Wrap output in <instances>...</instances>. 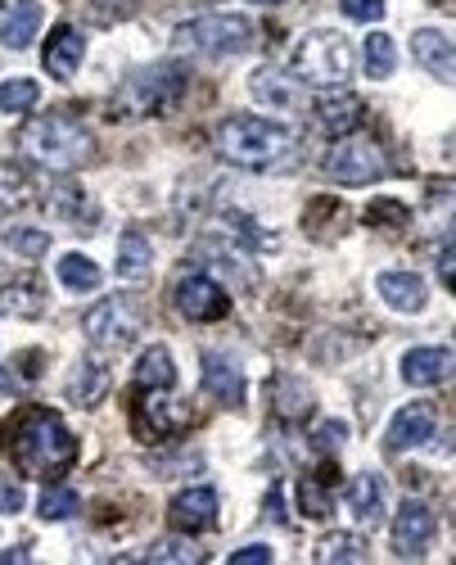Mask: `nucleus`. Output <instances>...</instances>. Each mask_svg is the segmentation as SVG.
I'll list each match as a JSON object with an SVG mask.
<instances>
[{
  "label": "nucleus",
  "mask_w": 456,
  "mask_h": 565,
  "mask_svg": "<svg viewBox=\"0 0 456 565\" xmlns=\"http://www.w3.org/2000/svg\"><path fill=\"white\" fill-rule=\"evenodd\" d=\"M434 530H438V520L425 502H402V511L394 516V552L402 561H415V556H425L430 543H434Z\"/></svg>",
  "instance_id": "9d476101"
},
{
  "label": "nucleus",
  "mask_w": 456,
  "mask_h": 565,
  "mask_svg": "<svg viewBox=\"0 0 456 565\" xmlns=\"http://www.w3.org/2000/svg\"><path fill=\"white\" fill-rule=\"evenodd\" d=\"M36 100H42V87L32 78L0 82V113H27V109H36Z\"/></svg>",
  "instance_id": "2f4dec72"
},
{
  "label": "nucleus",
  "mask_w": 456,
  "mask_h": 565,
  "mask_svg": "<svg viewBox=\"0 0 456 565\" xmlns=\"http://www.w3.org/2000/svg\"><path fill=\"white\" fill-rule=\"evenodd\" d=\"M411 55L430 68V78L452 82L456 64H452V36H447V32H438V27H421V32L411 36Z\"/></svg>",
  "instance_id": "dca6fc26"
},
{
  "label": "nucleus",
  "mask_w": 456,
  "mask_h": 565,
  "mask_svg": "<svg viewBox=\"0 0 456 565\" xmlns=\"http://www.w3.org/2000/svg\"><path fill=\"white\" fill-rule=\"evenodd\" d=\"M375 290H379V298L394 308V313H421L425 308V281L415 276V272H385L375 281Z\"/></svg>",
  "instance_id": "f3484780"
},
{
  "label": "nucleus",
  "mask_w": 456,
  "mask_h": 565,
  "mask_svg": "<svg viewBox=\"0 0 456 565\" xmlns=\"http://www.w3.org/2000/svg\"><path fill=\"white\" fill-rule=\"evenodd\" d=\"M59 281H64L68 290L87 294V290H100V268H95L87 253H64V258H59Z\"/></svg>",
  "instance_id": "7c9ffc66"
},
{
  "label": "nucleus",
  "mask_w": 456,
  "mask_h": 565,
  "mask_svg": "<svg viewBox=\"0 0 456 565\" xmlns=\"http://www.w3.org/2000/svg\"><path fill=\"white\" fill-rule=\"evenodd\" d=\"M46 204H50V213H59L68 222L82 217V191H78V185H55V191L46 195Z\"/></svg>",
  "instance_id": "4c0bfd02"
},
{
  "label": "nucleus",
  "mask_w": 456,
  "mask_h": 565,
  "mask_svg": "<svg viewBox=\"0 0 456 565\" xmlns=\"http://www.w3.org/2000/svg\"><path fill=\"white\" fill-rule=\"evenodd\" d=\"M36 27H42V5H36V0H19V5L10 10V19L0 23V42H5L10 50H27Z\"/></svg>",
  "instance_id": "393cba45"
},
{
  "label": "nucleus",
  "mask_w": 456,
  "mask_h": 565,
  "mask_svg": "<svg viewBox=\"0 0 456 565\" xmlns=\"http://www.w3.org/2000/svg\"><path fill=\"white\" fill-rule=\"evenodd\" d=\"M204 389L217 398V403H226V407H240L244 403V375H240V366H231L226 358H204Z\"/></svg>",
  "instance_id": "5701e85b"
},
{
  "label": "nucleus",
  "mask_w": 456,
  "mask_h": 565,
  "mask_svg": "<svg viewBox=\"0 0 456 565\" xmlns=\"http://www.w3.org/2000/svg\"><path fill=\"white\" fill-rule=\"evenodd\" d=\"M168 520L176 524L181 534H200V530H213L217 524V488L208 484H195V488H181L168 507Z\"/></svg>",
  "instance_id": "f8f14e48"
},
{
  "label": "nucleus",
  "mask_w": 456,
  "mask_h": 565,
  "mask_svg": "<svg viewBox=\"0 0 456 565\" xmlns=\"http://www.w3.org/2000/svg\"><path fill=\"white\" fill-rule=\"evenodd\" d=\"M0 313L5 317H19V321H32L46 313V285L36 276H14L0 285Z\"/></svg>",
  "instance_id": "2eb2a0df"
},
{
  "label": "nucleus",
  "mask_w": 456,
  "mask_h": 565,
  "mask_svg": "<svg viewBox=\"0 0 456 565\" xmlns=\"http://www.w3.org/2000/svg\"><path fill=\"white\" fill-rule=\"evenodd\" d=\"M312 556H317L321 565H334V561L362 565V561H371V547H366V539H357V534H326Z\"/></svg>",
  "instance_id": "c756f323"
},
{
  "label": "nucleus",
  "mask_w": 456,
  "mask_h": 565,
  "mask_svg": "<svg viewBox=\"0 0 456 565\" xmlns=\"http://www.w3.org/2000/svg\"><path fill=\"white\" fill-rule=\"evenodd\" d=\"M344 439H349V426H344V421H326V426L317 430V439H312V443H317V452H334Z\"/></svg>",
  "instance_id": "58836bf2"
},
{
  "label": "nucleus",
  "mask_w": 456,
  "mask_h": 565,
  "mask_svg": "<svg viewBox=\"0 0 456 565\" xmlns=\"http://www.w3.org/2000/svg\"><path fill=\"white\" fill-rule=\"evenodd\" d=\"M0 389H10V394L19 389V381H14V371H0Z\"/></svg>",
  "instance_id": "a18cd8bd"
},
{
  "label": "nucleus",
  "mask_w": 456,
  "mask_h": 565,
  "mask_svg": "<svg viewBox=\"0 0 456 565\" xmlns=\"http://www.w3.org/2000/svg\"><path fill=\"white\" fill-rule=\"evenodd\" d=\"M149 268H155V245H149L145 231H127L118 240V281L140 285L149 276Z\"/></svg>",
  "instance_id": "b1692460"
},
{
  "label": "nucleus",
  "mask_w": 456,
  "mask_h": 565,
  "mask_svg": "<svg viewBox=\"0 0 456 565\" xmlns=\"http://www.w3.org/2000/svg\"><path fill=\"white\" fill-rule=\"evenodd\" d=\"M249 91L267 109H298L303 104V87L294 78H285V72H276V68H258L249 78Z\"/></svg>",
  "instance_id": "aec40b11"
},
{
  "label": "nucleus",
  "mask_w": 456,
  "mask_h": 565,
  "mask_svg": "<svg viewBox=\"0 0 456 565\" xmlns=\"http://www.w3.org/2000/svg\"><path fill=\"white\" fill-rule=\"evenodd\" d=\"M272 407L285 426H298L312 417V389L298 381V375H276L272 381Z\"/></svg>",
  "instance_id": "6ab92c4d"
},
{
  "label": "nucleus",
  "mask_w": 456,
  "mask_h": 565,
  "mask_svg": "<svg viewBox=\"0 0 456 565\" xmlns=\"http://www.w3.org/2000/svg\"><path fill=\"white\" fill-rule=\"evenodd\" d=\"M136 385L140 389H172L176 385V366H172V353L163 344L145 349L140 362H136Z\"/></svg>",
  "instance_id": "bb28decb"
},
{
  "label": "nucleus",
  "mask_w": 456,
  "mask_h": 565,
  "mask_svg": "<svg viewBox=\"0 0 456 565\" xmlns=\"http://www.w3.org/2000/svg\"><path fill=\"white\" fill-rule=\"evenodd\" d=\"M366 78L371 82H385V78H394V68H398V46H394V36L389 32H371L366 36Z\"/></svg>",
  "instance_id": "c85d7f7f"
},
{
  "label": "nucleus",
  "mask_w": 456,
  "mask_h": 565,
  "mask_svg": "<svg viewBox=\"0 0 456 565\" xmlns=\"http://www.w3.org/2000/svg\"><path fill=\"white\" fill-rule=\"evenodd\" d=\"M5 439V457L19 466L27 479H55L78 462V439L68 434L64 417L50 407H23L0 430Z\"/></svg>",
  "instance_id": "f257e3e1"
},
{
  "label": "nucleus",
  "mask_w": 456,
  "mask_h": 565,
  "mask_svg": "<svg viewBox=\"0 0 456 565\" xmlns=\"http://www.w3.org/2000/svg\"><path fill=\"white\" fill-rule=\"evenodd\" d=\"M231 565H272V547L267 543H249V547L231 552Z\"/></svg>",
  "instance_id": "a19ab883"
},
{
  "label": "nucleus",
  "mask_w": 456,
  "mask_h": 565,
  "mask_svg": "<svg viewBox=\"0 0 456 565\" xmlns=\"http://www.w3.org/2000/svg\"><path fill=\"white\" fill-rule=\"evenodd\" d=\"M5 272H10V262H0V276H5Z\"/></svg>",
  "instance_id": "09e8293b"
},
{
  "label": "nucleus",
  "mask_w": 456,
  "mask_h": 565,
  "mask_svg": "<svg viewBox=\"0 0 456 565\" xmlns=\"http://www.w3.org/2000/svg\"><path fill=\"white\" fill-rule=\"evenodd\" d=\"M185 87V68L181 64H155V68H140L132 78L113 91L109 109L113 118H155L163 113Z\"/></svg>",
  "instance_id": "20e7f679"
},
{
  "label": "nucleus",
  "mask_w": 456,
  "mask_h": 565,
  "mask_svg": "<svg viewBox=\"0 0 456 565\" xmlns=\"http://www.w3.org/2000/svg\"><path fill=\"white\" fill-rule=\"evenodd\" d=\"M82 330H87V344H91V349H100V353H123V349L136 344L140 317H136V308L127 304V298H100V304L87 313Z\"/></svg>",
  "instance_id": "0eeeda50"
},
{
  "label": "nucleus",
  "mask_w": 456,
  "mask_h": 565,
  "mask_svg": "<svg viewBox=\"0 0 456 565\" xmlns=\"http://www.w3.org/2000/svg\"><path fill=\"white\" fill-rule=\"evenodd\" d=\"M176 403H168V389H140L136 407H132V430L149 443V439H168L185 426L181 411H172Z\"/></svg>",
  "instance_id": "9b49d317"
},
{
  "label": "nucleus",
  "mask_w": 456,
  "mask_h": 565,
  "mask_svg": "<svg viewBox=\"0 0 456 565\" xmlns=\"http://www.w3.org/2000/svg\"><path fill=\"white\" fill-rule=\"evenodd\" d=\"M434 426H438V407L434 403H407L394 417L389 434H385V448L402 452V448H415V443H430Z\"/></svg>",
  "instance_id": "4468645a"
},
{
  "label": "nucleus",
  "mask_w": 456,
  "mask_h": 565,
  "mask_svg": "<svg viewBox=\"0 0 456 565\" xmlns=\"http://www.w3.org/2000/svg\"><path fill=\"white\" fill-rule=\"evenodd\" d=\"M344 14L357 19V23H375L385 14V0H344Z\"/></svg>",
  "instance_id": "ea45409f"
},
{
  "label": "nucleus",
  "mask_w": 456,
  "mask_h": 565,
  "mask_svg": "<svg viewBox=\"0 0 456 565\" xmlns=\"http://www.w3.org/2000/svg\"><path fill=\"white\" fill-rule=\"evenodd\" d=\"M0 10H5V0H0Z\"/></svg>",
  "instance_id": "8fccbe9b"
},
{
  "label": "nucleus",
  "mask_w": 456,
  "mask_h": 565,
  "mask_svg": "<svg viewBox=\"0 0 456 565\" xmlns=\"http://www.w3.org/2000/svg\"><path fill=\"white\" fill-rule=\"evenodd\" d=\"M447 371H452V349H411L402 358V381L407 385H443L447 381Z\"/></svg>",
  "instance_id": "a211bd4d"
},
{
  "label": "nucleus",
  "mask_w": 456,
  "mask_h": 565,
  "mask_svg": "<svg viewBox=\"0 0 456 565\" xmlns=\"http://www.w3.org/2000/svg\"><path fill=\"white\" fill-rule=\"evenodd\" d=\"M326 177L344 181V185H366L375 177H385V155H379V145L366 136H339L326 155Z\"/></svg>",
  "instance_id": "6e6552de"
},
{
  "label": "nucleus",
  "mask_w": 456,
  "mask_h": 565,
  "mask_svg": "<svg viewBox=\"0 0 456 565\" xmlns=\"http://www.w3.org/2000/svg\"><path fill=\"white\" fill-rule=\"evenodd\" d=\"M366 222L379 226V231H402V226L411 222V213H407V204H398V200H375V204L366 208Z\"/></svg>",
  "instance_id": "f704fd0d"
},
{
  "label": "nucleus",
  "mask_w": 456,
  "mask_h": 565,
  "mask_svg": "<svg viewBox=\"0 0 456 565\" xmlns=\"http://www.w3.org/2000/svg\"><path fill=\"white\" fill-rule=\"evenodd\" d=\"M0 561H27V552H23V547H14V552H0Z\"/></svg>",
  "instance_id": "49530a36"
},
{
  "label": "nucleus",
  "mask_w": 456,
  "mask_h": 565,
  "mask_svg": "<svg viewBox=\"0 0 456 565\" xmlns=\"http://www.w3.org/2000/svg\"><path fill=\"white\" fill-rule=\"evenodd\" d=\"M204 552L195 547V539H159L149 547V561L155 565H195Z\"/></svg>",
  "instance_id": "473e14b6"
},
{
  "label": "nucleus",
  "mask_w": 456,
  "mask_h": 565,
  "mask_svg": "<svg viewBox=\"0 0 456 565\" xmlns=\"http://www.w3.org/2000/svg\"><path fill=\"white\" fill-rule=\"evenodd\" d=\"M253 5H281V0H253Z\"/></svg>",
  "instance_id": "de8ad7c7"
},
{
  "label": "nucleus",
  "mask_w": 456,
  "mask_h": 565,
  "mask_svg": "<svg viewBox=\"0 0 456 565\" xmlns=\"http://www.w3.org/2000/svg\"><path fill=\"white\" fill-rule=\"evenodd\" d=\"M456 253H452V236H447V245H443V253H438V276H443V285L452 290L456 285V262H452Z\"/></svg>",
  "instance_id": "c03bdc74"
},
{
  "label": "nucleus",
  "mask_w": 456,
  "mask_h": 565,
  "mask_svg": "<svg viewBox=\"0 0 456 565\" xmlns=\"http://www.w3.org/2000/svg\"><path fill=\"white\" fill-rule=\"evenodd\" d=\"M344 498H349L357 520H379V516H385V479H379V475H357Z\"/></svg>",
  "instance_id": "cd10ccee"
},
{
  "label": "nucleus",
  "mask_w": 456,
  "mask_h": 565,
  "mask_svg": "<svg viewBox=\"0 0 456 565\" xmlns=\"http://www.w3.org/2000/svg\"><path fill=\"white\" fill-rule=\"evenodd\" d=\"M82 55H87V36L72 27V23H59V27L50 32L46 50H42V64H46V72H50L55 82H68L72 72L82 68Z\"/></svg>",
  "instance_id": "ddd939ff"
},
{
  "label": "nucleus",
  "mask_w": 456,
  "mask_h": 565,
  "mask_svg": "<svg viewBox=\"0 0 456 565\" xmlns=\"http://www.w3.org/2000/svg\"><path fill=\"white\" fill-rule=\"evenodd\" d=\"M19 155L42 172H72L95 155V136L78 113L59 109L19 127Z\"/></svg>",
  "instance_id": "7ed1b4c3"
},
{
  "label": "nucleus",
  "mask_w": 456,
  "mask_h": 565,
  "mask_svg": "<svg viewBox=\"0 0 456 565\" xmlns=\"http://www.w3.org/2000/svg\"><path fill=\"white\" fill-rule=\"evenodd\" d=\"M317 118H321V127H326L330 136H349V132L366 118V104H362L353 91L339 87V95H326V100L317 104Z\"/></svg>",
  "instance_id": "412c9836"
},
{
  "label": "nucleus",
  "mask_w": 456,
  "mask_h": 565,
  "mask_svg": "<svg viewBox=\"0 0 456 565\" xmlns=\"http://www.w3.org/2000/svg\"><path fill=\"white\" fill-rule=\"evenodd\" d=\"M78 511H82L78 488H64V484H50L46 488V498H42V516L46 520H72Z\"/></svg>",
  "instance_id": "72a5a7b5"
},
{
  "label": "nucleus",
  "mask_w": 456,
  "mask_h": 565,
  "mask_svg": "<svg viewBox=\"0 0 456 565\" xmlns=\"http://www.w3.org/2000/svg\"><path fill=\"white\" fill-rule=\"evenodd\" d=\"M353 42L344 32H308L298 42V55H294V68H298V78L303 82H312V87H344L353 78Z\"/></svg>",
  "instance_id": "39448f33"
},
{
  "label": "nucleus",
  "mask_w": 456,
  "mask_h": 565,
  "mask_svg": "<svg viewBox=\"0 0 456 565\" xmlns=\"http://www.w3.org/2000/svg\"><path fill=\"white\" fill-rule=\"evenodd\" d=\"M23 488L19 484H0V511H5V516H19L23 511Z\"/></svg>",
  "instance_id": "37998d69"
},
{
  "label": "nucleus",
  "mask_w": 456,
  "mask_h": 565,
  "mask_svg": "<svg viewBox=\"0 0 456 565\" xmlns=\"http://www.w3.org/2000/svg\"><path fill=\"white\" fill-rule=\"evenodd\" d=\"M181 55H240L253 46V23L244 14H204L172 32Z\"/></svg>",
  "instance_id": "423d86ee"
},
{
  "label": "nucleus",
  "mask_w": 456,
  "mask_h": 565,
  "mask_svg": "<svg viewBox=\"0 0 456 565\" xmlns=\"http://www.w3.org/2000/svg\"><path fill=\"white\" fill-rule=\"evenodd\" d=\"M334 475H339V466H334V457L326 452V462L317 466V475H308V479L298 484V502H303V516H308V520H326L330 516Z\"/></svg>",
  "instance_id": "4be33fe9"
},
{
  "label": "nucleus",
  "mask_w": 456,
  "mask_h": 565,
  "mask_svg": "<svg viewBox=\"0 0 456 565\" xmlns=\"http://www.w3.org/2000/svg\"><path fill=\"white\" fill-rule=\"evenodd\" d=\"M172 298H176V313L190 321H221L231 313V294H226L213 276H185Z\"/></svg>",
  "instance_id": "1a4fd4ad"
},
{
  "label": "nucleus",
  "mask_w": 456,
  "mask_h": 565,
  "mask_svg": "<svg viewBox=\"0 0 456 565\" xmlns=\"http://www.w3.org/2000/svg\"><path fill=\"white\" fill-rule=\"evenodd\" d=\"M303 149V136L276 118H249V113H231L217 127V155L244 172H276L294 163Z\"/></svg>",
  "instance_id": "f03ea898"
},
{
  "label": "nucleus",
  "mask_w": 456,
  "mask_h": 565,
  "mask_svg": "<svg viewBox=\"0 0 456 565\" xmlns=\"http://www.w3.org/2000/svg\"><path fill=\"white\" fill-rule=\"evenodd\" d=\"M109 394V371L100 362H78L72 366V381H68V403L78 407H95Z\"/></svg>",
  "instance_id": "a878e982"
},
{
  "label": "nucleus",
  "mask_w": 456,
  "mask_h": 565,
  "mask_svg": "<svg viewBox=\"0 0 456 565\" xmlns=\"http://www.w3.org/2000/svg\"><path fill=\"white\" fill-rule=\"evenodd\" d=\"M136 5H140V0H95V10H100V19H104V23L136 14Z\"/></svg>",
  "instance_id": "79ce46f5"
},
{
  "label": "nucleus",
  "mask_w": 456,
  "mask_h": 565,
  "mask_svg": "<svg viewBox=\"0 0 456 565\" xmlns=\"http://www.w3.org/2000/svg\"><path fill=\"white\" fill-rule=\"evenodd\" d=\"M23 200H27V181H23V172H19L14 163H0V213L19 208Z\"/></svg>",
  "instance_id": "c9c22d12"
},
{
  "label": "nucleus",
  "mask_w": 456,
  "mask_h": 565,
  "mask_svg": "<svg viewBox=\"0 0 456 565\" xmlns=\"http://www.w3.org/2000/svg\"><path fill=\"white\" fill-rule=\"evenodd\" d=\"M10 249L23 253V258H42L50 249V236L36 231V226H14V231H10Z\"/></svg>",
  "instance_id": "e433bc0d"
}]
</instances>
